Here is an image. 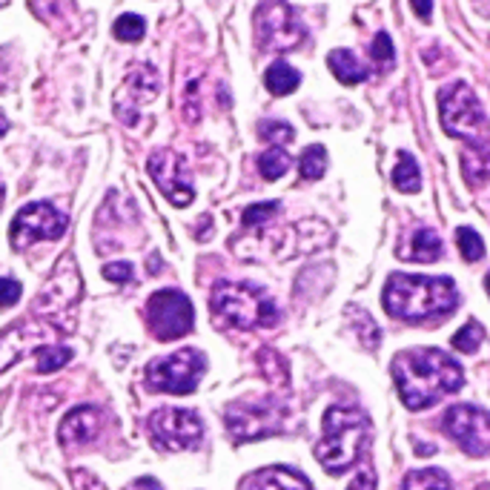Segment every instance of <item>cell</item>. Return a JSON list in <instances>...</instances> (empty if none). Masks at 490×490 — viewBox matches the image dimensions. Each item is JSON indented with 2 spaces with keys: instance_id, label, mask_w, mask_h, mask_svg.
Listing matches in <instances>:
<instances>
[{
  "instance_id": "277c9868",
  "label": "cell",
  "mask_w": 490,
  "mask_h": 490,
  "mask_svg": "<svg viewBox=\"0 0 490 490\" xmlns=\"http://www.w3.org/2000/svg\"><path fill=\"white\" fill-rule=\"evenodd\" d=\"M210 310L218 321L236 330H258V327L270 330L281 319L270 293L247 281H218L212 287Z\"/></svg>"
},
{
  "instance_id": "e575fe53",
  "label": "cell",
  "mask_w": 490,
  "mask_h": 490,
  "mask_svg": "<svg viewBox=\"0 0 490 490\" xmlns=\"http://www.w3.org/2000/svg\"><path fill=\"white\" fill-rule=\"evenodd\" d=\"M104 278L112 281V284H129L135 278V270L129 262H115V264L104 267Z\"/></svg>"
},
{
  "instance_id": "ee69618b",
  "label": "cell",
  "mask_w": 490,
  "mask_h": 490,
  "mask_svg": "<svg viewBox=\"0 0 490 490\" xmlns=\"http://www.w3.org/2000/svg\"><path fill=\"white\" fill-rule=\"evenodd\" d=\"M9 4V0H0V6H6Z\"/></svg>"
},
{
  "instance_id": "f1b7e54d",
  "label": "cell",
  "mask_w": 490,
  "mask_h": 490,
  "mask_svg": "<svg viewBox=\"0 0 490 490\" xmlns=\"http://www.w3.org/2000/svg\"><path fill=\"white\" fill-rule=\"evenodd\" d=\"M456 247H459L461 258H465V262H470V264L479 262V258L485 255V241L470 227H459L456 229Z\"/></svg>"
},
{
  "instance_id": "ab89813d",
  "label": "cell",
  "mask_w": 490,
  "mask_h": 490,
  "mask_svg": "<svg viewBox=\"0 0 490 490\" xmlns=\"http://www.w3.org/2000/svg\"><path fill=\"white\" fill-rule=\"evenodd\" d=\"M127 490H163L158 479H153V476H141V479H135Z\"/></svg>"
},
{
  "instance_id": "b9f144b4",
  "label": "cell",
  "mask_w": 490,
  "mask_h": 490,
  "mask_svg": "<svg viewBox=\"0 0 490 490\" xmlns=\"http://www.w3.org/2000/svg\"><path fill=\"white\" fill-rule=\"evenodd\" d=\"M485 290H487V295H490V272L485 276Z\"/></svg>"
},
{
  "instance_id": "ac0fdd59",
  "label": "cell",
  "mask_w": 490,
  "mask_h": 490,
  "mask_svg": "<svg viewBox=\"0 0 490 490\" xmlns=\"http://www.w3.org/2000/svg\"><path fill=\"white\" fill-rule=\"evenodd\" d=\"M247 490H312L302 473L290 468H267L247 482Z\"/></svg>"
},
{
  "instance_id": "3957f363",
  "label": "cell",
  "mask_w": 490,
  "mask_h": 490,
  "mask_svg": "<svg viewBox=\"0 0 490 490\" xmlns=\"http://www.w3.org/2000/svg\"><path fill=\"white\" fill-rule=\"evenodd\" d=\"M367 433H370V419L356 407L333 404L324 413V436L316 444V459L327 473H345L359 461Z\"/></svg>"
},
{
  "instance_id": "5bb4252c",
  "label": "cell",
  "mask_w": 490,
  "mask_h": 490,
  "mask_svg": "<svg viewBox=\"0 0 490 490\" xmlns=\"http://www.w3.org/2000/svg\"><path fill=\"white\" fill-rule=\"evenodd\" d=\"M54 336H58V327H52V321H18L6 327L0 333V373L26 359L32 350L37 353L40 347L54 345Z\"/></svg>"
},
{
  "instance_id": "7a4b0ae2",
  "label": "cell",
  "mask_w": 490,
  "mask_h": 490,
  "mask_svg": "<svg viewBox=\"0 0 490 490\" xmlns=\"http://www.w3.org/2000/svg\"><path fill=\"white\" fill-rule=\"evenodd\" d=\"M381 304L393 319L402 321H428L453 312L459 304V290L447 276H411L396 272L385 284Z\"/></svg>"
},
{
  "instance_id": "f546056e",
  "label": "cell",
  "mask_w": 490,
  "mask_h": 490,
  "mask_svg": "<svg viewBox=\"0 0 490 490\" xmlns=\"http://www.w3.org/2000/svg\"><path fill=\"white\" fill-rule=\"evenodd\" d=\"M485 342V327L479 324V321H468L465 327H459V330L453 333V347L459 350V353H476L479 350V345Z\"/></svg>"
},
{
  "instance_id": "8d00e7d4",
  "label": "cell",
  "mask_w": 490,
  "mask_h": 490,
  "mask_svg": "<svg viewBox=\"0 0 490 490\" xmlns=\"http://www.w3.org/2000/svg\"><path fill=\"white\" fill-rule=\"evenodd\" d=\"M72 482L78 490H106L101 482H98V476L95 473H87V470H72Z\"/></svg>"
},
{
  "instance_id": "30bf717a",
  "label": "cell",
  "mask_w": 490,
  "mask_h": 490,
  "mask_svg": "<svg viewBox=\"0 0 490 490\" xmlns=\"http://www.w3.org/2000/svg\"><path fill=\"white\" fill-rule=\"evenodd\" d=\"M442 428L468 456L490 453V413L476 404H453L444 411Z\"/></svg>"
},
{
  "instance_id": "83f0119b",
  "label": "cell",
  "mask_w": 490,
  "mask_h": 490,
  "mask_svg": "<svg viewBox=\"0 0 490 490\" xmlns=\"http://www.w3.org/2000/svg\"><path fill=\"white\" fill-rule=\"evenodd\" d=\"M35 356H37V373H54L70 364L72 350L63 345H46V347H40Z\"/></svg>"
},
{
  "instance_id": "8fae6325",
  "label": "cell",
  "mask_w": 490,
  "mask_h": 490,
  "mask_svg": "<svg viewBox=\"0 0 490 490\" xmlns=\"http://www.w3.org/2000/svg\"><path fill=\"white\" fill-rule=\"evenodd\" d=\"M63 233H66V215L46 201H35L26 203L15 215L9 229V241L15 250H23L35 241H58Z\"/></svg>"
},
{
  "instance_id": "1f68e13d",
  "label": "cell",
  "mask_w": 490,
  "mask_h": 490,
  "mask_svg": "<svg viewBox=\"0 0 490 490\" xmlns=\"http://www.w3.org/2000/svg\"><path fill=\"white\" fill-rule=\"evenodd\" d=\"M258 135L272 144V146H281V144H290L295 138V129L287 124V120H262L258 124Z\"/></svg>"
},
{
  "instance_id": "ba28073f",
  "label": "cell",
  "mask_w": 490,
  "mask_h": 490,
  "mask_svg": "<svg viewBox=\"0 0 490 490\" xmlns=\"http://www.w3.org/2000/svg\"><path fill=\"white\" fill-rule=\"evenodd\" d=\"M149 436L153 444L161 451H193L203 439V421L193 411H181V407H161L149 416Z\"/></svg>"
},
{
  "instance_id": "52a82bcc",
  "label": "cell",
  "mask_w": 490,
  "mask_h": 490,
  "mask_svg": "<svg viewBox=\"0 0 490 490\" xmlns=\"http://www.w3.org/2000/svg\"><path fill=\"white\" fill-rule=\"evenodd\" d=\"M207 370V359L203 353L184 347L172 356H163L149 361L146 367V385L155 393H172V396H187L198 387V381Z\"/></svg>"
},
{
  "instance_id": "f35d334b",
  "label": "cell",
  "mask_w": 490,
  "mask_h": 490,
  "mask_svg": "<svg viewBox=\"0 0 490 490\" xmlns=\"http://www.w3.org/2000/svg\"><path fill=\"white\" fill-rule=\"evenodd\" d=\"M411 6H413V12L421 18V21H430L433 18V0H411Z\"/></svg>"
},
{
  "instance_id": "7bdbcfd3",
  "label": "cell",
  "mask_w": 490,
  "mask_h": 490,
  "mask_svg": "<svg viewBox=\"0 0 490 490\" xmlns=\"http://www.w3.org/2000/svg\"><path fill=\"white\" fill-rule=\"evenodd\" d=\"M0 203H4V187H0Z\"/></svg>"
},
{
  "instance_id": "9c48e42d",
  "label": "cell",
  "mask_w": 490,
  "mask_h": 490,
  "mask_svg": "<svg viewBox=\"0 0 490 490\" xmlns=\"http://www.w3.org/2000/svg\"><path fill=\"white\" fill-rule=\"evenodd\" d=\"M146 321L158 342H175L193 330L195 310L181 290H158L146 302Z\"/></svg>"
},
{
  "instance_id": "2e32d148",
  "label": "cell",
  "mask_w": 490,
  "mask_h": 490,
  "mask_svg": "<svg viewBox=\"0 0 490 490\" xmlns=\"http://www.w3.org/2000/svg\"><path fill=\"white\" fill-rule=\"evenodd\" d=\"M161 92V78L149 63H141L129 70L127 80L115 92V115L124 120L127 127H132L138 120V109L149 101H155V95Z\"/></svg>"
},
{
  "instance_id": "836d02e7",
  "label": "cell",
  "mask_w": 490,
  "mask_h": 490,
  "mask_svg": "<svg viewBox=\"0 0 490 490\" xmlns=\"http://www.w3.org/2000/svg\"><path fill=\"white\" fill-rule=\"evenodd\" d=\"M281 203L278 201H264V203H253V207L244 210V227H255V224H264L267 218H272L278 212Z\"/></svg>"
},
{
  "instance_id": "e0dca14e",
  "label": "cell",
  "mask_w": 490,
  "mask_h": 490,
  "mask_svg": "<svg viewBox=\"0 0 490 490\" xmlns=\"http://www.w3.org/2000/svg\"><path fill=\"white\" fill-rule=\"evenodd\" d=\"M101 433V411L98 407L80 404L72 413H66L61 421V444L66 451H75V447H84L89 442L98 439Z\"/></svg>"
},
{
  "instance_id": "44dd1931",
  "label": "cell",
  "mask_w": 490,
  "mask_h": 490,
  "mask_svg": "<svg viewBox=\"0 0 490 490\" xmlns=\"http://www.w3.org/2000/svg\"><path fill=\"white\" fill-rule=\"evenodd\" d=\"M461 175L473 187H482L485 181H490V144H476L465 149V155H461Z\"/></svg>"
},
{
  "instance_id": "7c38bea8",
  "label": "cell",
  "mask_w": 490,
  "mask_h": 490,
  "mask_svg": "<svg viewBox=\"0 0 490 490\" xmlns=\"http://www.w3.org/2000/svg\"><path fill=\"white\" fill-rule=\"evenodd\" d=\"M146 170L170 203H175V207L193 203V198H195L193 175H189L187 161L175 153V149H158V153H153L146 161Z\"/></svg>"
},
{
  "instance_id": "ffe728a7",
  "label": "cell",
  "mask_w": 490,
  "mask_h": 490,
  "mask_svg": "<svg viewBox=\"0 0 490 490\" xmlns=\"http://www.w3.org/2000/svg\"><path fill=\"white\" fill-rule=\"evenodd\" d=\"M327 66H330V72L338 78V84L345 87H356L367 78V66L350 49H333L327 54Z\"/></svg>"
},
{
  "instance_id": "9a60e30c",
  "label": "cell",
  "mask_w": 490,
  "mask_h": 490,
  "mask_svg": "<svg viewBox=\"0 0 490 490\" xmlns=\"http://www.w3.org/2000/svg\"><path fill=\"white\" fill-rule=\"evenodd\" d=\"M80 298V276L72 255H63L49 272L46 284L37 293V310L46 316H63L66 307H75Z\"/></svg>"
},
{
  "instance_id": "603a6c76",
  "label": "cell",
  "mask_w": 490,
  "mask_h": 490,
  "mask_svg": "<svg viewBox=\"0 0 490 490\" xmlns=\"http://www.w3.org/2000/svg\"><path fill=\"white\" fill-rule=\"evenodd\" d=\"M393 187L407 195H413L421 189V172H419V163L411 153H399L396 170H393Z\"/></svg>"
},
{
  "instance_id": "cb8c5ba5",
  "label": "cell",
  "mask_w": 490,
  "mask_h": 490,
  "mask_svg": "<svg viewBox=\"0 0 490 490\" xmlns=\"http://www.w3.org/2000/svg\"><path fill=\"white\" fill-rule=\"evenodd\" d=\"M402 490H453L447 473L439 468H428V470H411L404 476Z\"/></svg>"
},
{
  "instance_id": "74e56055",
  "label": "cell",
  "mask_w": 490,
  "mask_h": 490,
  "mask_svg": "<svg viewBox=\"0 0 490 490\" xmlns=\"http://www.w3.org/2000/svg\"><path fill=\"white\" fill-rule=\"evenodd\" d=\"M347 490H376V473L370 468H364L356 479H353V485Z\"/></svg>"
},
{
  "instance_id": "6da1fadb",
  "label": "cell",
  "mask_w": 490,
  "mask_h": 490,
  "mask_svg": "<svg viewBox=\"0 0 490 490\" xmlns=\"http://www.w3.org/2000/svg\"><path fill=\"white\" fill-rule=\"evenodd\" d=\"M393 381L407 411H425L461 387V364L444 350H404L393 359Z\"/></svg>"
},
{
  "instance_id": "484cf974",
  "label": "cell",
  "mask_w": 490,
  "mask_h": 490,
  "mask_svg": "<svg viewBox=\"0 0 490 490\" xmlns=\"http://www.w3.org/2000/svg\"><path fill=\"white\" fill-rule=\"evenodd\" d=\"M298 170H302L304 181H319L321 175L327 172V149L321 144L307 146L302 158H298Z\"/></svg>"
},
{
  "instance_id": "4fadbf2b",
  "label": "cell",
  "mask_w": 490,
  "mask_h": 490,
  "mask_svg": "<svg viewBox=\"0 0 490 490\" xmlns=\"http://www.w3.org/2000/svg\"><path fill=\"white\" fill-rule=\"evenodd\" d=\"M227 428L238 442L262 439L281 428V407L276 402H236L227 407Z\"/></svg>"
},
{
  "instance_id": "60d3db41",
  "label": "cell",
  "mask_w": 490,
  "mask_h": 490,
  "mask_svg": "<svg viewBox=\"0 0 490 490\" xmlns=\"http://www.w3.org/2000/svg\"><path fill=\"white\" fill-rule=\"evenodd\" d=\"M6 132H9V118H6L4 112H0V138H4Z\"/></svg>"
},
{
  "instance_id": "5b68a950",
  "label": "cell",
  "mask_w": 490,
  "mask_h": 490,
  "mask_svg": "<svg viewBox=\"0 0 490 490\" xmlns=\"http://www.w3.org/2000/svg\"><path fill=\"white\" fill-rule=\"evenodd\" d=\"M439 115L442 127L453 138L468 141L470 146L476 144H490V120L485 115V109L476 98V92L456 80L439 95Z\"/></svg>"
},
{
  "instance_id": "8992f818",
  "label": "cell",
  "mask_w": 490,
  "mask_h": 490,
  "mask_svg": "<svg viewBox=\"0 0 490 490\" xmlns=\"http://www.w3.org/2000/svg\"><path fill=\"white\" fill-rule=\"evenodd\" d=\"M255 23V44L264 52H290L304 44L307 29L295 9L284 0H264L253 15Z\"/></svg>"
},
{
  "instance_id": "d590c367",
  "label": "cell",
  "mask_w": 490,
  "mask_h": 490,
  "mask_svg": "<svg viewBox=\"0 0 490 490\" xmlns=\"http://www.w3.org/2000/svg\"><path fill=\"white\" fill-rule=\"evenodd\" d=\"M21 284L15 278H0V310H9L21 302Z\"/></svg>"
},
{
  "instance_id": "7402d4cb",
  "label": "cell",
  "mask_w": 490,
  "mask_h": 490,
  "mask_svg": "<svg viewBox=\"0 0 490 490\" xmlns=\"http://www.w3.org/2000/svg\"><path fill=\"white\" fill-rule=\"evenodd\" d=\"M298 84H302V75H298V70H293V66L287 61H276L270 66V70L264 72V87L272 92V95H290L298 89Z\"/></svg>"
},
{
  "instance_id": "4dcf8cb0",
  "label": "cell",
  "mask_w": 490,
  "mask_h": 490,
  "mask_svg": "<svg viewBox=\"0 0 490 490\" xmlns=\"http://www.w3.org/2000/svg\"><path fill=\"white\" fill-rule=\"evenodd\" d=\"M146 32V21L141 15H120L112 26V35L120 40V44H135L141 40Z\"/></svg>"
},
{
  "instance_id": "d6986e66",
  "label": "cell",
  "mask_w": 490,
  "mask_h": 490,
  "mask_svg": "<svg viewBox=\"0 0 490 490\" xmlns=\"http://www.w3.org/2000/svg\"><path fill=\"white\" fill-rule=\"evenodd\" d=\"M402 258H407V262H419V264L439 262V258H442V241H439V236H436L433 229H428V227L413 229V236H411V241H407Z\"/></svg>"
},
{
  "instance_id": "d6a6232c",
  "label": "cell",
  "mask_w": 490,
  "mask_h": 490,
  "mask_svg": "<svg viewBox=\"0 0 490 490\" xmlns=\"http://www.w3.org/2000/svg\"><path fill=\"white\" fill-rule=\"evenodd\" d=\"M370 58L373 63L378 66V70H390L393 63H396V49H393V40L387 32H378L373 37V44H370Z\"/></svg>"
},
{
  "instance_id": "4316f807",
  "label": "cell",
  "mask_w": 490,
  "mask_h": 490,
  "mask_svg": "<svg viewBox=\"0 0 490 490\" xmlns=\"http://www.w3.org/2000/svg\"><path fill=\"white\" fill-rule=\"evenodd\" d=\"M287 170H290V155L287 149L281 146H270L267 153L258 158V172H262L267 181H278Z\"/></svg>"
},
{
  "instance_id": "d4e9b609",
  "label": "cell",
  "mask_w": 490,
  "mask_h": 490,
  "mask_svg": "<svg viewBox=\"0 0 490 490\" xmlns=\"http://www.w3.org/2000/svg\"><path fill=\"white\" fill-rule=\"evenodd\" d=\"M347 316L353 319L350 321V327L356 330V336L361 338V345L364 347H378V342H381V330L376 327V321L370 319V312L367 310H361V307H347Z\"/></svg>"
}]
</instances>
